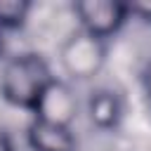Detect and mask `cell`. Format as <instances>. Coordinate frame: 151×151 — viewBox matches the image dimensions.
Returning a JSON list of instances; mask_svg holds the SVG:
<instances>
[{
  "label": "cell",
  "mask_w": 151,
  "mask_h": 151,
  "mask_svg": "<svg viewBox=\"0 0 151 151\" xmlns=\"http://www.w3.org/2000/svg\"><path fill=\"white\" fill-rule=\"evenodd\" d=\"M52 83L54 80L50 76L45 59H40L38 54H21V57H14L5 66L0 87H2L5 99L12 101L14 106L38 111Z\"/></svg>",
  "instance_id": "1"
},
{
  "label": "cell",
  "mask_w": 151,
  "mask_h": 151,
  "mask_svg": "<svg viewBox=\"0 0 151 151\" xmlns=\"http://www.w3.org/2000/svg\"><path fill=\"white\" fill-rule=\"evenodd\" d=\"M76 12L80 14L87 33L94 35V38H101V35L113 33V31L120 26V21L125 19L127 7L120 5V2L87 0V2H78V5H76Z\"/></svg>",
  "instance_id": "2"
},
{
  "label": "cell",
  "mask_w": 151,
  "mask_h": 151,
  "mask_svg": "<svg viewBox=\"0 0 151 151\" xmlns=\"http://www.w3.org/2000/svg\"><path fill=\"white\" fill-rule=\"evenodd\" d=\"M64 64L78 78L92 76L99 68V64H101V45H99V38H94L90 33L76 35L66 45V50H64Z\"/></svg>",
  "instance_id": "3"
},
{
  "label": "cell",
  "mask_w": 151,
  "mask_h": 151,
  "mask_svg": "<svg viewBox=\"0 0 151 151\" xmlns=\"http://www.w3.org/2000/svg\"><path fill=\"white\" fill-rule=\"evenodd\" d=\"M31 146L35 151H76V139L71 130L64 123L47 120V118H35L31 130H28Z\"/></svg>",
  "instance_id": "4"
},
{
  "label": "cell",
  "mask_w": 151,
  "mask_h": 151,
  "mask_svg": "<svg viewBox=\"0 0 151 151\" xmlns=\"http://www.w3.org/2000/svg\"><path fill=\"white\" fill-rule=\"evenodd\" d=\"M90 113H92V120L99 125V127H111L118 123V116H120V106H118V99L113 92H97L90 101Z\"/></svg>",
  "instance_id": "5"
},
{
  "label": "cell",
  "mask_w": 151,
  "mask_h": 151,
  "mask_svg": "<svg viewBox=\"0 0 151 151\" xmlns=\"http://www.w3.org/2000/svg\"><path fill=\"white\" fill-rule=\"evenodd\" d=\"M28 2H0V28H14L26 19Z\"/></svg>",
  "instance_id": "6"
},
{
  "label": "cell",
  "mask_w": 151,
  "mask_h": 151,
  "mask_svg": "<svg viewBox=\"0 0 151 151\" xmlns=\"http://www.w3.org/2000/svg\"><path fill=\"white\" fill-rule=\"evenodd\" d=\"M125 7L130 12H134V14H139V17L151 21V2H137V5H125Z\"/></svg>",
  "instance_id": "7"
},
{
  "label": "cell",
  "mask_w": 151,
  "mask_h": 151,
  "mask_svg": "<svg viewBox=\"0 0 151 151\" xmlns=\"http://www.w3.org/2000/svg\"><path fill=\"white\" fill-rule=\"evenodd\" d=\"M0 151H12V144H9V139L2 130H0Z\"/></svg>",
  "instance_id": "8"
},
{
  "label": "cell",
  "mask_w": 151,
  "mask_h": 151,
  "mask_svg": "<svg viewBox=\"0 0 151 151\" xmlns=\"http://www.w3.org/2000/svg\"><path fill=\"white\" fill-rule=\"evenodd\" d=\"M146 92H149V97H151V66H149V71H146Z\"/></svg>",
  "instance_id": "9"
},
{
  "label": "cell",
  "mask_w": 151,
  "mask_h": 151,
  "mask_svg": "<svg viewBox=\"0 0 151 151\" xmlns=\"http://www.w3.org/2000/svg\"><path fill=\"white\" fill-rule=\"evenodd\" d=\"M0 47H2V42H0Z\"/></svg>",
  "instance_id": "10"
}]
</instances>
